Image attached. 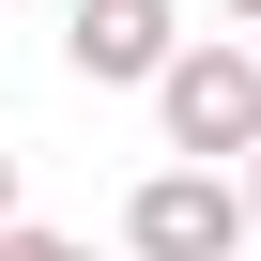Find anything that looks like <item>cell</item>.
Segmentation results:
<instances>
[{
    "mask_svg": "<svg viewBox=\"0 0 261 261\" xmlns=\"http://www.w3.org/2000/svg\"><path fill=\"white\" fill-rule=\"evenodd\" d=\"M215 16H230V31H261V0H215Z\"/></svg>",
    "mask_w": 261,
    "mask_h": 261,
    "instance_id": "obj_5",
    "label": "cell"
},
{
    "mask_svg": "<svg viewBox=\"0 0 261 261\" xmlns=\"http://www.w3.org/2000/svg\"><path fill=\"white\" fill-rule=\"evenodd\" d=\"M0 215H16V154H0Z\"/></svg>",
    "mask_w": 261,
    "mask_h": 261,
    "instance_id": "obj_7",
    "label": "cell"
},
{
    "mask_svg": "<svg viewBox=\"0 0 261 261\" xmlns=\"http://www.w3.org/2000/svg\"><path fill=\"white\" fill-rule=\"evenodd\" d=\"M169 16H185V0H77V16H62V62H77V92H154V62L185 46Z\"/></svg>",
    "mask_w": 261,
    "mask_h": 261,
    "instance_id": "obj_3",
    "label": "cell"
},
{
    "mask_svg": "<svg viewBox=\"0 0 261 261\" xmlns=\"http://www.w3.org/2000/svg\"><path fill=\"white\" fill-rule=\"evenodd\" d=\"M0 261H77L62 230H31V215H0Z\"/></svg>",
    "mask_w": 261,
    "mask_h": 261,
    "instance_id": "obj_4",
    "label": "cell"
},
{
    "mask_svg": "<svg viewBox=\"0 0 261 261\" xmlns=\"http://www.w3.org/2000/svg\"><path fill=\"white\" fill-rule=\"evenodd\" d=\"M230 246H246V185L215 154H185V169H154L123 200V261H230Z\"/></svg>",
    "mask_w": 261,
    "mask_h": 261,
    "instance_id": "obj_2",
    "label": "cell"
},
{
    "mask_svg": "<svg viewBox=\"0 0 261 261\" xmlns=\"http://www.w3.org/2000/svg\"><path fill=\"white\" fill-rule=\"evenodd\" d=\"M154 123H169V154H215V169H230V154H261V62H246V46H215V31H200V46H169V62H154Z\"/></svg>",
    "mask_w": 261,
    "mask_h": 261,
    "instance_id": "obj_1",
    "label": "cell"
},
{
    "mask_svg": "<svg viewBox=\"0 0 261 261\" xmlns=\"http://www.w3.org/2000/svg\"><path fill=\"white\" fill-rule=\"evenodd\" d=\"M246 230H261V154H246Z\"/></svg>",
    "mask_w": 261,
    "mask_h": 261,
    "instance_id": "obj_6",
    "label": "cell"
},
{
    "mask_svg": "<svg viewBox=\"0 0 261 261\" xmlns=\"http://www.w3.org/2000/svg\"><path fill=\"white\" fill-rule=\"evenodd\" d=\"M77 261H92V246H77Z\"/></svg>",
    "mask_w": 261,
    "mask_h": 261,
    "instance_id": "obj_8",
    "label": "cell"
}]
</instances>
